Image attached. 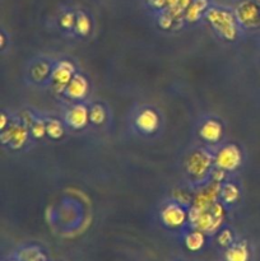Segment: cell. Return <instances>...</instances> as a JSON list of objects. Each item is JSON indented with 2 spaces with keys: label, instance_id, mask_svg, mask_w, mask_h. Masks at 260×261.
<instances>
[{
  "label": "cell",
  "instance_id": "1",
  "mask_svg": "<svg viewBox=\"0 0 260 261\" xmlns=\"http://www.w3.org/2000/svg\"><path fill=\"white\" fill-rule=\"evenodd\" d=\"M223 208L219 203H214L213 205L205 211H200L196 206H193L189 212V221L191 226L203 233H214L218 231L223 221Z\"/></svg>",
  "mask_w": 260,
  "mask_h": 261
},
{
  "label": "cell",
  "instance_id": "2",
  "mask_svg": "<svg viewBox=\"0 0 260 261\" xmlns=\"http://www.w3.org/2000/svg\"><path fill=\"white\" fill-rule=\"evenodd\" d=\"M205 18L222 37L229 41L236 38V17L231 12L226 9H219V8H211L206 10Z\"/></svg>",
  "mask_w": 260,
  "mask_h": 261
},
{
  "label": "cell",
  "instance_id": "3",
  "mask_svg": "<svg viewBox=\"0 0 260 261\" xmlns=\"http://www.w3.org/2000/svg\"><path fill=\"white\" fill-rule=\"evenodd\" d=\"M235 17L240 24L247 28L260 25V0H242L235 10Z\"/></svg>",
  "mask_w": 260,
  "mask_h": 261
},
{
  "label": "cell",
  "instance_id": "4",
  "mask_svg": "<svg viewBox=\"0 0 260 261\" xmlns=\"http://www.w3.org/2000/svg\"><path fill=\"white\" fill-rule=\"evenodd\" d=\"M213 157L206 150L198 149L189 155L186 161V170L193 177L201 178L211 170Z\"/></svg>",
  "mask_w": 260,
  "mask_h": 261
},
{
  "label": "cell",
  "instance_id": "5",
  "mask_svg": "<svg viewBox=\"0 0 260 261\" xmlns=\"http://www.w3.org/2000/svg\"><path fill=\"white\" fill-rule=\"evenodd\" d=\"M241 152L233 144H228L226 147L221 148V150L217 153L216 158H214L217 168H221L223 171L236 170L240 166V163H241Z\"/></svg>",
  "mask_w": 260,
  "mask_h": 261
},
{
  "label": "cell",
  "instance_id": "6",
  "mask_svg": "<svg viewBox=\"0 0 260 261\" xmlns=\"http://www.w3.org/2000/svg\"><path fill=\"white\" fill-rule=\"evenodd\" d=\"M74 74V66L73 64L69 61H61L58 64L55 69L51 71V79H53L54 84H55L56 91H64L68 87L69 82L71 81Z\"/></svg>",
  "mask_w": 260,
  "mask_h": 261
},
{
  "label": "cell",
  "instance_id": "7",
  "mask_svg": "<svg viewBox=\"0 0 260 261\" xmlns=\"http://www.w3.org/2000/svg\"><path fill=\"white\" fill-rule=\"evenodd\" d=\"M161 219L165 226L170 228H178L186 221V213L178 204H168L161 213Z\"/></svg>",
  "mask_w": 260,
  "mask_h": 261
},
{
  "label": "cell",
  "instance_id": "8",
  "mask_svg": "<svg viewBox=\"0 0 260 261\" xmlns=\"http://www.w3.org/2000/svg\"><path fill=\"white\" fill-rule=\"evenodd\" d=\"M135 125L140 132L150 134L157 130L158 125H160V117L153 110H143L135 119Z\"/></svg>",
  "mask_w": 260,
  "mask_h": 261
},
{
  "label": "cell",
  "instance_id": "9",
  "mask_svg": "<svg viewBox=\"0 0 260 261\" xmlns=\"http://www.w3.org/2000/svg\"><path fill=\"white\" fill-rule=\"evenodd\" d=\"M66 122L73 129H82L87 125L89 119V112L84 105H75L66 114Z\"/></svg>",
  "mask_w": 260,
  "mask_h": 261
},
{
  "label": "cell",
  "instance_id": "10",
  "mask_svg": "<svg viewBox=\"0 0 260 261\" xmlns=\"http://www.w3.org/2000/svg\"><path fill=\"white\" fill-rule=\"evenodd\" d=\"M68 97L73 99H82L86 97L87 92H88V82L81 74H75L69 82L68 87L65 89Z\"/></svg>",
  "mask_w": 260,
  "mask_h": 261
},
{
  "label": "cell",
  "instance_id": "11",
  "mask_svg": "<svg viewBox=\"0 0 260 261\" xmlns=\"http://www.w3.org/2000/svg\"><path fill=\"white\" fill-rule=\"evenodd\" d=\"M199 133L205 142L217 143L222 138V125L217 120H206Z\"/></svg>",
  "mask_w": 260,
  "mask_h": 261
},
{
  "label": "cell",
  "instance_id": "12",
  "mask_svg": "<svg viewBox=\"0 0 260 261\" xmlns=\"http://www.w3.org/2000/svg\"><path fill=\"white\" fill-rule=\"evenodd\" d=\"M27 130L23 126H13L7 133H3V142L10 143V147L18 149L27 140Z\"/></svg>",
  "mask_w": 260,
  "mask_h": 261
},
{
  "label": "cell",
  "instance_id": "13",
  "mask_svg": "<svg viewBox=\"0 0 260 261\" xmlns=\"http://www.w3.org/2000/svg\"><path fill=\"white\" fill-rule=\"evenodd\" d=\"M208 0H193L185 12V18L189 22H196L208 10Z\"/></svg>",
  "mask_w": 260,
  "mask_h": 261
},
{
  "label": "cell",
  "instance_id": "14",
  "mask_svg": "<svg viewBox=\"0 0 260 261\" xmlns=\"http://www.w3.org/2000/svg\"><path fill=\"white\" fill-rule=\"evenodd\" d=\"M249 249L245 244H235L226 251V261H249Z\"/></svg>",
  "mask_w": 260,
  "mask_h": 261
},
{
  "label": "cell",
  "instance_id": "15",
  "mask_svg": "<svg viewBox=\"0 0 260 261\" xmlns=\"http://www.w3.org/2000/svg\"><path fill=\"white\" fill-rule=\"evenodd\" d=\"M204 242H205L204 233L201 231H198V229H194L190 233L186 234L185 237V246L190 251H199L204 246Z\"/></svg>",
  "mask_w": 260,
  "mask_h": 261
},
{
  "label": "cell",
  "instance_id": "16",
  "mask_svg": "<svg viewBox=\"0 0 260 261\" xmlns=\"http://www.w3.org/2000/svg\"><path fill=\"white\" fill-rule=\"evenodd\" d=\"M191 2L193 0H167V7L166 8H167V12L175 19H178L183 15V13L186 12Z\"/></svg>",
  "mask_w": 260,
  "mask_h": 261
},
{
  "label": "cell",
  "instance_id": "17",
  "mask_svg": "<svg viewBox=\"0 0 260 261\" xmlns=\"http://www.w3.org/2000/svg\"><path fill=\"white\" fill-rule=\"evenodd\" d=\"M221 195L222 200L227 204H232L239 199V189L233 185V184H224V185L221 186Z\"/></svg>",
  "mask_w": 260,
  "mask_h": 261
},
{
  "label": "cell",
  "instance_id": "18",
  "mask_svg": "<svg viewBox=\"0 0 260 261\" xmlns=\"http://www.w3.org/2000/svg\"><path fill=\"white\" fill-rule=\"evenodd\" d=\"M74 27H75V31L79 35L86 36L89 32V30H91V20H89V18L84 13H79L76 15L75 25Z\"/></svg>",
  "mask_w": 260,
  "mask_h": 261
},
{
  "label": "cell",
  "instance_id": "19",
  "mask_svg": "<svg viewBox=\"0 0 260 261\" xmlns=\"http://www.w3.org/2000/svg\"><path fill=\"white\" fill-rule=\"evenodd\" d=\"M19 261H46V259L40 250L30 247V249H25L20 252Z\"/></svg>",
  "mask_w": 260,
  "mask_h": 261
},
{
  "label": "cell",
  "instance_id": "20",
  "mask_svg": "<svg viewBox=\"0 0 260 261\" xmlns=\"http://www.w3.org/2000/svg\"><path fill=\"white\" fill-rule=\"evenodd\" d=\"M46 132H47L48 137H51L53 139H59V138L63 137L64 129L63 125L58 120H50V121L46 124Z\"/></svg>",
  "mask_w": 260,
  "mask_h": 261
},
{
  "label": "cell",
  "instance_id": "21",
  "mask_svg": "<svg viewBox=\"0 0 260 261\" xmlns=\"http://www.w3.org/2000/svg\"><path fill=\"white\" fill-rule=\"evenodd\" d=\"M89 120L93 124L101 125L106 120V111H105L103 107L99 106V105H94L91 109V112H89Z\"/></svg>",
  "mask_w": 260,
  "mask_h": 261
},
{
  "label": "cell",
  "instance_id": "22",
  "mask_svg": "<svg viewBox=\"0 0 260 261\" xmlns=\"http://www.w3.org/2000/svg\"><path fill=\"white\" fill-rule=\"evenodd\" d=\"M50 74V66L47 63H43L40 61L36 66H33L32 69V76L36 81H42V79L47 78V75Z\"/></svg>",
  "mask_w": 260,
  "mask_h": 261
},
{
  "label": "cell",
  "instance_id": "23",
  "mask_svg": "<svg viewBox=\"0 0 260 261\" xmlns=\"http://www.w3.org/2000/svg\"><path fill=\"white\" fill-rule=\"evenodd\" d=\"M31 133H32V135L36 139L42 138L43 135L47 134V132H46V124L43 121H41V120H37V121L32 125V127H31Z\"/></svg>",
  "mask_w": 260,
  "mask_h": 261
},
{
  "label": "cell",
  "instance_id": "24",
  "mask_svg": "<svg viewBox=\"0 0 260 261\" xmlns=\"http://www.w3.org/2000/svg\"><path fill=\"white\" fill-rule=\"evenodd\" d=\"M232 241H233V236H232L231 231L228 229H223V231L219 233L218 236V244L223 247H228L231 246Z\"/></svg>",
  "mask_w": 260,
  "mask_h": 261
},
{
  "label": "cell",
  "instance_id": "25",
  "mask_svg": "<svg viewBox=\"0 0 260 261\" xmlns=\"http://www.w3.org/2000/svg\"><path fill=\"white\" fill-rule=\"evenodd\" d=\"M175 20L176 19L172 17V15L170 14V13L165 12L160 17V20H158V23H160V25L162 28H165V30H168V28H171V25L173 24V22H175Z\"/></svg>",
  "mask_w": 260,
  "mask_h": 261
},
{
  "label": "cell",
  "instance_id": "26",
  "mask_svg": "<svg viewBox=\"0 0 260 261\" xmlns=\"http://www.w3.org/2000/svg\"><path fill=\"white\" fill-rule=\"evenodd\" d=\"M75 20L76 18L73 13H66V14H64L63 17H61L60 24L63 25L64 28H66V30H69V28H71L73 25H75Z\"/></svg>",
  "mask_w": 260,
  "mask_h": 261
},
{
  "label": "cell",
  "instance_id": "27",
  "mask_svg": "<svg viewBox=\"0 0 260 261\" xmlns=\"http://www.w3.org/2000/svg\"><path fill=\"white\" fill-rule=\"evenodd\" d=\"M148 3L154 9H163L167 7V0H148Z\"/></svg>",
  "mask_w": 260,
  "mask_h": 261
},
{
  "label": "cell",
  "instance_id": "28",
  "mask_svg": "<svg viewBox=\"0 0 260 261\" xmlns=\"http://www.w3.org/2000/svg\"><path fill=\"white\" fill-rule=\"evenodd\" d=\"M5 122H7V116L3 114L2 115V129H4V127H5Z\"/></svg>",
  "mask_w": 260,
  "mask_h": 261
},
{
  "label": "cell",
  "instance_id": "29",
  "mask_svg": "<svg viewBox=\"0 0 260 261\" xmlns=\"http://www.w3.org/2000/svg\"><path fill=\"white\" fill-rule=\"evenodd\" d=\"M12 261H14V260H12Z\"/></svg>",
  "mask_w": 260,
  "mask_h": 261
}]
</instances>
